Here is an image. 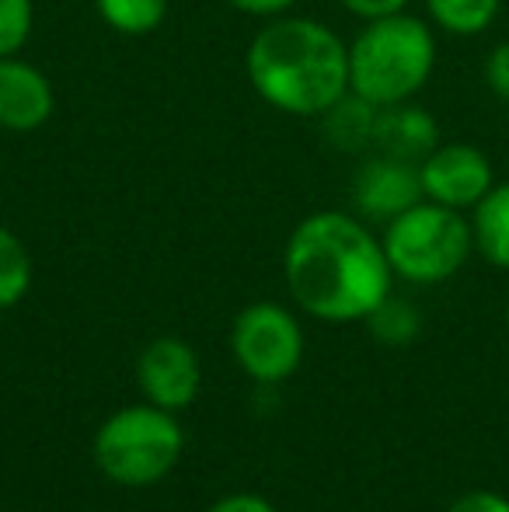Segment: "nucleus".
Listing matches in <instances>:
<instances>
[{"mask_svg":"<svg viewBox=\"0 0 509 512\" xmlns=\"http://www.w3.org/2000/svg\"><path fill=\"white\" fill-rule=\"evenodd\" d=\"M32 290V255L14 230L0 223V310L14 307Z\"/></svg>","mask_w":509,"mask_h":512,"instance_id":"obj_14","label":"nucleus"},{"mask_svg":"<svg viewBox=\"0 0 509 512\" xmlns=\"http://www.w3.org/2000/svg\"><path fill=\"white\" fill-rule=\"evenodd\" d=\"M471 237L485 262L509 272V182L492 185L471 209Z\"/></svg>","mask_w":509,"mask_h":512,"instance_id":"obj_12","label":"nucleus"},{"mask_svg":"<svg viewBox=\"0 0 509 512\" xmlns=\"http://www.w3.org/2000/svg\"><path fill=\"white\" fill-rule=\"evenodd\" d=\"M136 380L150 405L182 411L199 398L203 366L189 342L182 338H154L136 359Z\"/></svg>","mask_w":509,"mask_h":512,"instance_id":"obj_8","label":"nucleus"},{"mask_svg":"<svg viewBox=\"0 0 509 512\" xmlns=\"http://www.w3.org/2000/svg\"><path fill=\"white\" fill-rule=\"evenodd\" d=\"M53 108V84L39 67L18 60V56L0 60V129L32 133L53 119Z\"/></svg>","mask_w":509,"mask_h":512,"instance_id":"obj_10","label":"nucleus"},{"mask_svg":"<svg viewBox=\"0 0 509 512\" xmlns=\"http://www.w3.org/2000/svg\"><path fill=\"white\" fill-rule=\"evenodd\" d=\"M234 11L245 14H258V18H279L283 11H290L297 0H227Z\"/></svg>","mask_w":509,"mask_h":512,"instance_id":"obj_22","label":"nucleus"},{"mask_svg":"<svg viewBox=\"0 0 509 512\" xmlns=\"http://www.w3.org/2000/svg\"><path fill=\"white\" fill-rule=\"evenodd\" d=\"M422 178L419 164L401 161V157L377 154L374 161L363 164V171L353 182V203L367 220L391 223L405 209L422 203Z\"/></svg>","mask_w":509,"mask_h":512,"instance_id":"obj_9","label":"nucleus"},{"mask_svg":"<svg viewBox=\"0 0 509 512\" xmlns=\"http://www.w3.org/2000/svg\"><path fill=\"white\" fill-rule=\"evenodd\" d=\"M349 14L363 21H374V18H387V14H398L408 7V0H339Z\"/></svg>","mask_w":509,"mask_h":512,"instance_id":"obj_21","label":"nucleus"},{"mask_svg":"<svg viewBox=\"0 0 509 512\" xmlns=\"http://www.w3.org/2000/svg\"><path fill=\"white\" fill-rule=\"evenodd\" d=\"M482 74H485V84H489L492 95H496L503 105H509V39L489 49Z\"/></svg>","mask_w":509,"mask_h":512,"instance_id":"obj_18","label":"nucleus"},{"mask_svg":"<svg viewBox=\"0 0 509 512\" xmlns=\"http://www.w3.org/2000/svg\"><path fill=\"white\" fill-rule=\"evenodd\" d=\"M436 143H440V129H436L433 115L426 108H415L412 102H405L377 112L374 147L381 154L419 164Z\"/></svg>","mask_w":509,"mask_h":512,"instance_id":"obj_11","label":"nucleus"},{"mask_svg":"<svg viewBox=\"0 0 509 512\" xmlns=\"http://www.w3.org/2000/svg\"><path fill=\"white\" fill-rule=\"evenodd\" d=\"M436 67V39L408 11L367 21L349 42V95L377 108L405 105L426 88Z\"/></svg>","mask_w":509,"mask_h":512,"instance_id":"obj_3","label":"nucleus"},{"mask_svg":"<svg viewBox=\"0 0 509 512\" xmlns=\"http://www.w3.org/2000/svg\"><path fill=\"white\" fill-rule=\"evenodd\" d=\"M370 321V331H374L377 342L384 345H408L422 328V317L408 300H398V297H387L374 314L367 317Z\"/></svg>","mask_w":509,"mask_h":512,"instance_id":"obj_16","label":"nucleus"},{"mask_svg":"<svg viewBox=\"0 0 509 512\" xmlns=\"http://www.w3.org/2000/svg\"><path fill=\"white\" fill-rule=\"evenodd\" d=\"M422 196L450 209H475L496 185V171L475 143H436L419 161Z\"/></svg>","mask_w":509,"mask_h":512,"instance_id":"obj_7","label":"nucleus"},{"mask_svg":"<svg viewBox=\"0 0 509 512\" xmlns=\"http://www.w3.org/2000/svg\"><path fill=\"white\" fill-rule=\"evenodd\" d=\"M447 512H509V499L499 492H468L450 502Z\"/></svg>","mask_w":509,"mask_h":512,"instance_id":"obj_19","label":"nucleus"},{"mask_svg":"<svg viewBox=\"0 0 509 512\" xmlns=\"http://www.w3.org/2000/svg\"><path fill=\"white\" fill-rule=\"evenodd\" d=\"M109 28L123 35H150L168 18V0H95Z\"/></svg>","mask_w":509,"mask_h":512,"instance_id":"obj_15","label":"nucleus"},{"mask_svg":"<svg viewBox=\"0 0 509 512\" xmlns=\"http://www.w3.org/2000/svg\"><path fill=\"white\" fill-rule=\"evenodd\" d=\"M381 244L394 276L419 286L457 276L475 251L471 220H464L461 209L429 203V199L384 223Z\"/></svg>","mask_w":509,"mask_h":512,"instance_id":"obj_4","label":"nucleus"},{"mask_svg":"<svg viewBox=\"0 0 509 512\" xmlns=\"http://www.w3.org/2000/svg\"><path fill=\"white\" fill-rule=\"evenodd\" d=\"M206 512H276L269 499H262V495L255 492H234V495H224V499H217Z\"/></svg>","mask_w":509,"mask_h":512,"instance_id":"obj_20","label":"nucleus"},{"mask_svg":"<svg viewBox=\"0 0 509 512\" xmlns=\"http://www.w3.org/2000/svg\"><path fill=\"white\" fill-rule=\"evenodd\" d=\"M283 272L304 314L328 324L367 321L391 297L394 272L381 237L349 213H311L286 241Z\"/></svg>","mask_w":509,"mask_h":512,"instance_id":"obj_1","label":"nucleus"},{"mask_svg":"<svg viewBox=\"0 0 509 512\" xmlns=\"http://www.w3.org/2000/svg\"><path fill=\"white\" fill-rule=\"evenodd\" d=\"M182 425L175 411L157 405L119 408L102 422L95 436V464L109 481L126 488L157 485L182 457Z\"/></svg>","mask_w":509,"mask_h":512,"instance_id":"obj_5","label":"nucleus"},{"mask_svg":"<svg viewBox=\"0 0 509 512\" xmlns=\"http://www.w3.org/2000/svg\"><path fill=\"white\" fill-rule=\"evenodd\" d=\"M231 349L238 366L258 384H279L293 377L304 359V331L286 307L262 300L234 317Z\"/></svg>","mask_w":509,"mask_h":512,"instance_id":"obj_6","label":"nucleus"},{"mask_svg":"<svg viewBox=\"0 0 509 512\" xmlns=\"http://www.w3.org/2000/svg\"><path fill=\"white\" fill-rule=\"evenodd\" d=\"M248 81L286 115H328L349 98V46L314 18H276L248 46Z\"/></svg>","mask_w":509,"mask_h":512,"instance_id":"obj_2","label":"nucleus"},{"mask_svg":"<svg viewBox=\"0 0 509 512\" xmlns=\"http://www.w3.org/2000/svg\"><path fill=\"white\" fill-rule=\"evenodd\" d=\"M426 11L436 28L457 39H471L492 28L503 11V0H426Z\"/></svg>","mask_w":509,"mask_h":512,"instance_id":"obj_13","label":"nucleus"},{"mask_svg":"<svg viewBox=\"0 0 509 512\" xmlns=\"http://www.w3.org/2000/svg\"><path fill=\"white\" fill-rule=\"evenodd\" d=\"M506 324H509V297H506Z\"/></svg>","mask_w":509,"mask_h":512,"instance_id":"obj_23","label":"nucleus"},{"mask_svg":"<svg viewBox=\"0 0 509 512\" xmlns=\"http://www.w3.org/2000/svg\"><path fill=\"white\" fill-rule=\"evenodd\" d=\"M32 35V0H0V60L18 56Z\"/></svg>","mask_w":509,"mask_h":512,"instance_id":"obj_17","label":"nucleus"}]
</instances>
